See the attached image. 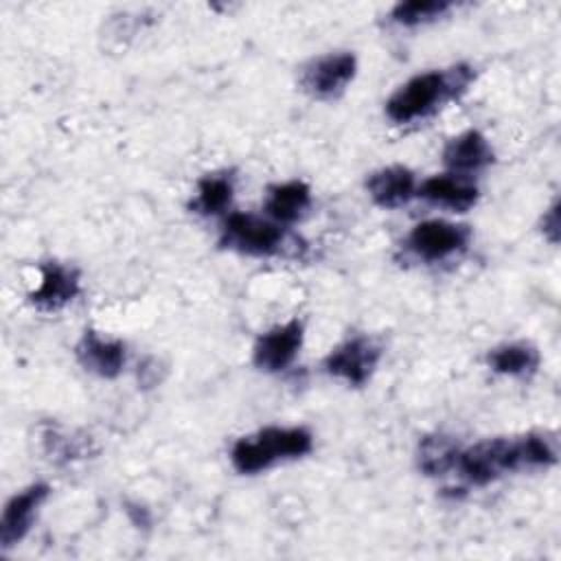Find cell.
Returning <instances> with one entry per match:
<instances>
[{"label":"cell","mask_w":561,"mask_h":561,"mask_svg":"<svg viewBox=\"0 0 561 561\" xmlns=\"http://www.w3.org/2000/svg\"><path fill=\"white\" fill-rule=\"evenodd\" d=\"M557 460L554 445L543 434H526L517 440L493 438L458 451L456 467L471 484H489L504 471L522 467H548Z\"/></svg>","instance_id":"6da1fadb"},{"label":"cell","mask_w":561,"mask_h":561,"mask_svg":"<svg viewBox=\"0 0 561 561\" xmlns=\"http://www.w3.org/2000/svg\"><path fill=\"white\" fill-rule=\"evenodd\" d=\"M471 79L473 70L467 64L416 75L388 99L386 114L394 123H410L432 112L438 103L462 94Z\"/></svg>","instance_id":"7a4b0ae2"},{"label":"cell","mask_w":561,"mask_h":561,"mask_svg":"<svg viewBox=\"0 0 561 561\" xmlns=\"http://www.w3.org/2000/svg\"><path fill=\"white\" fill-rule=\"evenodd\" d=\"M313 438L305 427H265L254 436L241 438L230 451L232 467L239 473H256L285 458L309 454Z\"/></svg>","instance_id":"3957f363"},{"label":"cell","mask_w":561,"mask_h":561,"mask_svg":"<svg viewBox=\"0 0 561 561\" xmlns=\"http://www.w3.org/2000/svg\"><path fill=\"white\" fill-rule=\"evenodd\" d=\"M221 243L243 254H274L283 243V232L274 221L250 213H230L224 221Z\"/></svg>","instance_id":"277c9868"},{"label":"cell","mask_w":561,"mask_h":561,"mask_svg":"<svg viewBox=\"0 0 561 561\" xmlns=\"http://www.w3.org/2000/svg\"><path fill=\"white\" fill-rule=\"evenodd\" d=\"M469 237L471 232L467 226L443 219H430L412 228V232L408 234V245L416 256L425 261H440L462 250Z\"/></svg>","instance_id":"5b68a950"},{"label":"cell","mask_w":561,"mask_h":561,"mask_svg":"<svg viewBox=\"0 0 561 561\" xmlns=\"http://www.w3.org/2000/svg\"><path fill=\"white\" fill-rule=\"evenodd\" d=\"M379 355V346L373 340L359 335L335 346L324 359V368L329 375L340 377L351 386H362L373 375Z\"/></svg>","instance_id":"8992f818"},{"label":"cell","mask_w":561,"mask_h":561,"mask_svg":"<svg viewBox=\"0 0 561 561\" xmlns=\"http://www.w3.org/2000/svg\"><path fill=\"white\" fill-rule=\"evenodd\" d=\"M355 55L331 53L313 59L302 72V85L318 99H331L340 94L346 83L355 77Z\"/></svg>","instance_id":"52a82bcc"},{"label":"cell","mask_w":561,"mask_h":561,"mask_svg":"<svg viewBox=\"0 0 561 561\" xmlns=\"http://www.w3.org/2000/svg\"><path fill=\"white\" fill-rule=\"evenodd\" d=\"M302 346V322L289 320L263 333L254 344V364L261 370L278 373L285 370Z\"/></svg>","instance_id":"ba28073f"},{"label":"cell","mask_w":561,"mask_h":561,"mask_svg":"<svg viewBox=\"0 0 561 561\" xmlns=\"http://www.w3.org/2000/svg\"><path fill=\"white\" fill-rule=\"evenodd\" d=\"M50 486L44 482H35L31 486H26L22 493L13 495L2 513V522H0V543L2 548H11L13 543H18L31 528L37 508L44 504V500L48 497Z\"/></svg>","instance_id":"9c48e42d"},{"label":"cell","mask_w":561,"mask_h":561,"mask_svg":"<svg viewBox=\"0 0 561 561\" xmlns=\"http://www.w3.org/2000/svg\"><path fill=\"white\" fill-rule=\"evenodd\" d=\"M79 294V274L61 263H44L42 280L31 291V302L42 311H57Z\"/></svg>","instance_id":"30bf717a"},{"label":"cell","mask_w":561,"mask_h":561,"mask_svg":"<svg viewBox=\"0 0 561 561\" xmlns=\"http://www.w3.org/2000/svg\"><path fill=\"white\" fill-rule=\"evenodd\" d=\"M77 359L85 370L112 379L125 366V344L105 340L96 331H85L77 344Z\"/></svg>","instance_id":"8fae6325"},{"label":"cell","mask_w":561,"mask_h":561,"mask_svg":"<svg viewBox=\"0 0 561 561\" xmlns=\"http://www.w3.org/2000/svg\"><path fill=\"white\" fill-rule=\"evenodd\" d=\"M368 195L377 206L383 208H397L405 202H410V197L416 191V180L414 173L408 167L394 164V167H386L375 171L368 182H366Z\"/></svg>","instance_id":"7c38bea8"},{"label":"cell","mask_w":561,"mask_h":561,"mask_svg":"<svg viewBox=\"0 0 561 561\" xmlns=\"http://www.w3.org/2000/svg\"><path fill=\"white\" fill-rule=\"evenodd\" d=\"M443 162L456 173H467L493 162V151L480 131L467 129L445 145Z\"/></svg>","instance_id":"4fadbf2b"},{"label":"cell","mask_w":561,"mask_h":561,"mask_svg":"<svg viewBox=\"0 0 561 561\" xmlns=\"http://www.w3.org/2000/svg\"><path fill=\"white\" fill-rule=\"evenodd\" d=\"M419 193L427 202L440 204V206H447V208H454V210H467L478 199V188L471 182H467L465 178L454 175V173L427 178L421 184Z\"/></svg>","instance_id":"5bb4252c"},{"label":"cell","mask_w":561,"mask_h":561,"mask_svg":"<svg viewBox=\"0 0 561 561\" xmlns=\"http://www.w3.org/2000/svg\"><path fill=\"white\" fill-rule=\"evenodd\" d=\"M309 202H311L309 186L305 182L291 180V182L276 184V186L270 188L265 208H267V215L274 221L291 224V221H296L305 213Z\"/></svg>","instance_id":"9a60e30c"},{"label":"cell","mask_w":561,"mask_h":561,"mask_svg":"<svg viewBox=\"0 0 561 561\" xmlns=\"http://www.w3.org/2000/svg\"><path fill=\"white\" fill-rule=\"evenodd\" d=\"M234 184L232 178L226 173H213L197 182L195 199L191 202V208L199 215H217L226 210L232 202Z\"/></svg>","instance_id":"2e32d148"},{"label":"cell","mask_w":561,"mask_h":561,"mask_svg":"<svg viewBox=\"0 0 561 561\" xmlns=\"http://www.w3.org/2000/svg\"><path fill=\"white\" fill-rule=\"evenodd\" d=\"M489 366L502 375H528L539 366V353L528 342H511L489 353Z\"/></svg>","instance_id":"e0dca14e"},{"label":"cell","mask_w":561,"mask_h":561,"mask_svg":"<svg viewBox=\"0 0 561 561\" xmlns=\"http://www.w3.org/2000/svg\"><path fill=\"white\" fill-rule=\"evenodd\" d=\"M458 445L443 434L425 436L419 447V465L427 476H443L451 467H456Z\"/></svg>","instance_id":"ac0fdd59"},{"label":"cell","mask_w":561,"mask_h":561,"mask_svg":"<svg viewBox=\"0 0 561 561\" xmlns=\"http://www.w3.org/2000/svg\"><path fill=\"white\" fill-rule=\"evenodd\" d=\"M447 9H449V2L445 0H408V2H399L390 15L399 24L414 26V24L438 18Z\"/></svg>","instance_id":"d6986e66"},{"label":"cell","mask_w":561,"mask_h":561,"mask_svg":"<svg viewBox=\"0 0 561 561\" xmlns=\"http://www.w3.org/2000/svg\"><path fill=\"white\" fill-rule=\"evenodd\" d=\"M543 232L548 234V239L554 243L559 239V204L554 202L550 206V210L543 215Z\"/></svg>","instance_id":"ffe728a7"}]
</instances>
